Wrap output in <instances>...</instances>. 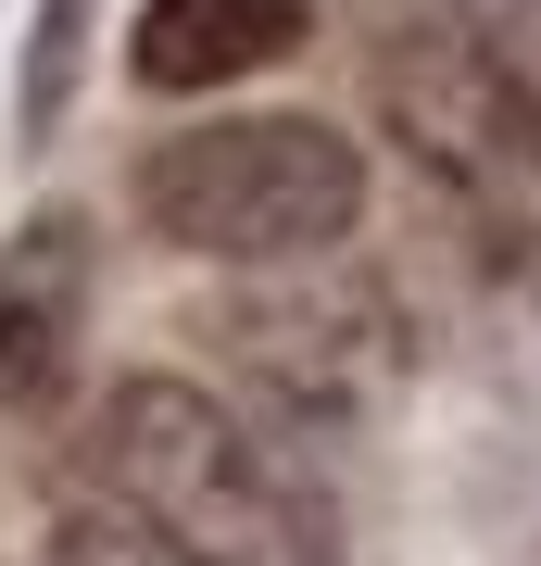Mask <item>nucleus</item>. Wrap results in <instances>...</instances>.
Segmentation results:
<instances>
[{
  "label": "nucleus",
  "mask_w": 541,
  "mask_h": 566,
  "mask_svg": "<svg viewBox=\"0 0 541 566\" xmlns=\"http://www.w3.org/2000/svg\"><path fill=\"white\" fill-rule=\"evenodd\" d=\"M39 566H177V554H164L139 516H114V504H76V516L51 528V554H39Z\"/></svg>",
  "instance_id": "nucleus-9"
},
{
  "label": "nucleus",
  "mask_w": 541,
  "mask_h": 566,
  "mask_svg": "<svg viewBox=\"0 0 541 566\" xmlns=\"http://www.w3.org/2000/svg\"><path fill=\"white\" fill-rule=\"evenodd\" d=\"M126 202L164 252L278 277V264H327L365 227V139H341L327 114H201L139 151Z\"/></svg>",
  "instance_id": "nucleus-2"
},
{
  "label": "nucleus",
  "mask_w": 541,
  "mask_h": 566,
  "mask_svg": "<svg viewBox=\"0 0 541 566\" xmlns=\"http://www.w3.org/2000/svg\"><path fill=\"white\" fill-rule=\"evenodd\" d=\"M378 126L441 189H466V202H491V214H517L541 189V102L479 39H454V25H416V39L378 51Z\"/></svg>",
  "instance_id": "nucleus-4"
},
{
  "label": "nucleus",
  "mask_w": 541,
  "mask_h": 566,
  "mask_svg": "<svg viewBox=\"0 0 541 566\" xmlns=\"http://www.w3.org/2000/svg\"><path fill=\"white\" fill-rule=\"evenodd\" d=\"M278 51H302V0H139L126 76L164 88V102H201V88L264 76Z\"/></svg>",
  "instance_id": "nucleus-6"
},
{
  "label": "nucleus",
  "mask_w": 541,
  "mask_h": 566,
  "mask_svg": "<svg viewBox=\"0 0 541 566\" xmlns=\"http://www.w3.org/2000/svg\"><path fill=\"white\" fill-rule=\"evenodd\" d=\"M76 327H89V227L76 214H25L0 252V416H51L76 378Z\"/></svg>",
  "instance_id": "nucleus-5"
},
{
  "label": "nucleus",
  "mask_w": 541,
  "mask_h": 566,
  "mask_svg": "<svg viewBox=\"0 0 541 566\" xmlns=\"http://www.w3.org/2000/svg\"><path fill=\"white\" fill-rule=\"evenodd\" d=\"M529 290H541V240H529Z\"/></svg>",
  "instance_id": "nucleus-10"
},
{
  "label": "nucleus",
  "mask_w": 541,
  "mask_h": 566,
  "mask_svg": "<svg viewBox=\"0 0 541 566\" xmlns=\"http://www.w3.org/2000/svg\"><path fill=\"white\" fill-rule=\"evenodd\" d=\"M201 340L240 365V390L278 428H365L403 390V365H416V327H403L391 277H365V264H278V277H240L215 315H201Z\"/></svg>",
  "instance_id": "nucleus-3"
},
{
  "label": "nucleus",
  "mask_w": 541,
  "mask_h": 566,
  "mask_svg": "<svg viewBox=\"0 0 541 566\" xmlns=\"http://www.w3.org/2000/svg\"><path fill=\"white\" fill-rule=\"evenodd\" d=\"M76 504L139 516L177 566H341V516L302 479L290 441H264L201 378H114L76 441Z\"/></svg>",
  "instance_id": "nucleus-1"
},
{
  "label": "nucleus",
  "mask_w": 541,
  "mask_h": 566,
  "mask_svg": "<svg viewBox=\"0 0 541 566\" xmlns=\"http://www.w3.org/2000/svg\"><path fill=\"white\" fill-rule=\"evenodd\" d=\"M76 51H89V0H39V25H25V76H13L25 139L63 126V102H76Z\"/></svg>",
  "instance_id": "nucleus-7"
},
{
  "label": "nucleus",
  "mask_w": 541,
  "mask_h": 566,
  "mask_svg": "<svg viewBox=\"0 0 541 566\" xmlns=\"http://www.w3.org/2000/svg\"><path fill=\"white\" fill-rule=\"evenodd\" d=\"M441 13H454V39H479L503 76L541 102V0H441Z\"/></svg>",
  "instance_id": "nucleus-8"
}]
</instances>
